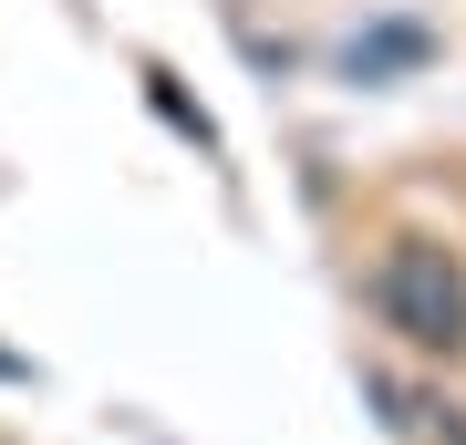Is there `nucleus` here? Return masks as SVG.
<instances>
[{"mask_svg":"<svg viewBox=\"0 0 466 445\" xmlns=\"http://www.w3.org/2000/svg\"><path fill=\"white\" fill-rule=\"evenodd\" d=\"M373 321L394 342L435 352V363H456L466 352V259L446 238H394L373 259Z\"/></svg>","mask_w":466,"mask_h":445,"instance_id":"1","label":"nucleus"},{"mask_svg":"<svg viewBox=\"0 0 466 445\" xmlns=\"http://www.w3.org/2000/svg\"><path fill=\"white\" fill-rule=\"evenodd\" d=\"M146 104H156V115H167V125L187 135V146H218V125H208V115H198V104H187V94H177V73H146Z\"/></svg>","mask_w":466,"mask_h":445,"instance_id":"2","label":"nucleus"},{"mask_svg":"<svg viewBox=\"0 0 466 445\" xmlns=\"http://www.w3.org/2000/svg\"><path fill=\"white\" fill-rule=\"evenodd\" d=\"M404 63H425V32H373V42H352V73H404Z\"/></svg>","mask_w":466,"mask_h":445,"instance_id":"3","label":"nucleus"}]
</instances>
